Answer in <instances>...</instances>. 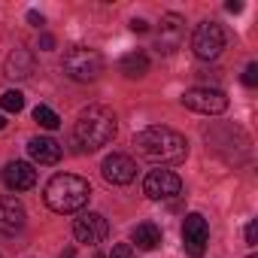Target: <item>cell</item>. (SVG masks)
Returning <instances> with one entry per match:
<instances>
[{"mask_svg":"<svg viewBox=\"0 0 258 258\" xmlns=\"http://www.w3.org/2000/svg\"><path fill=\"white\" fill-rule=\"evenodd\" d=\"M28 22H31L34 28H40V25H43V16H40L37 10H31V13H28Z\"/></svg>","mask_w":258,"mask_h":258,"instance_id":"obj_25","label":"cell"},{"mask_svg":"<svg viewBox=\"0 0 258 258\" xmlns=\"http://www.w3.org/2000/svg\"><path fill=\"white\" fill-rule=\"evenodd\" d=\"M249 258H255V255H249Z\"/></svg>","mask_w":258,"mask_h":258,"instance_id":"obj_30","label":"cell"},{"mask_svg":"<svg viewBox=\"0 0 258 258\" xmlns=\"http://www.w3.org/2000/svg\"><path fill=\"white\" fill-rule=\"evenodd\" d=\"M121 73L127 76V79H140V76H146L149 73V58L143 55V52H131V55H124L121 58Z\"/></svg>","mask_w":258,"mask_h":258,"instance_id":"obj_17","label":"cell"},{"mask_svg":"<svg viewBox=\"0 0 258 258\" xmlns=\"http://www.w3.org/2000/svg\"><path fill=\"white\" fill-rule=\"evenodd\" d=\"M134 149H137V155H143L152 164H179L188 155V140L182 134H176L173 127L152 124L134 137Z\"/></svg>","mask_w":258,"mask_h":258,"instance_id":"obj_1","label":"cell"},{"mask_svg":"<svg viewBox=\"0 0 258 258\" xmlns=\"http://www.w3.org/2000/svg\"><path fill=\"white\" fill-rule=\"evenodd\" d=\"M97 258H106V255H97Z\"/></svg>","mask_w":258,"mask_h":258,"instance_id":"obj_29","label":"cell"},{"mask_svg":"<svg viewBox=\"0 0 258 258\" xmlns=\"http://www.w3.org/2000/svg\"><path fill=\"white\" fill-rule=\"evenodd\" d=\"M25 207L22 201H16L13 195H4L0 198V234H16L25 228Z\"/></svg>","mask_w":258,"mask_h":258,"instance_id":"obj_12","label":"cell"},{"mask_svg":"<svg viewBox=\"0 0 258 258\" xmlns=\"http://www.w3.org/2000/svg\"><path fill=\"white\" fill-rule=\"evenodd\" d=\"M225 49V31L219 22H201L191 34V52L201 61H216Z\"/></svg>","mask_w":258,"mask_h":258,"instance_id":"obj_5","label":"cell"},{"mask_svg":"<svg viewBox=\"0 0 258 258\" xmlns=\"http://www.w3.org/2000/svg\"><path fill=\"white\" fill-rule=\"evenodd\" d=\"M225 10H228V13H243V4H240V0H228Z\"/></svg>","mask_w":258,"mask_h":258,"instance_id":"obj_26","label":"cell"},{"mask_svg":"<svg viewBox=\"0 0 258 258\" xmlns=\"http://www.w3.org/2000/svg\"><path fill=\"white\" fill-rule=\"evenodd\" d=\"M131 237H134V243H137L140 249H155V246H161V228H158L155 222H140Z\"/></svg>","mask_w":258,"mask_h":258,"instance_id":"obj_16","label":"cell"},{"mask_svg":"<svg viewBox=\"0 0 258 258\" xmlns=\"http://www.w3.org/2000/svg\"><path fill=\"white\" fill-rule=\"evenodd\" d=\"M28 152L37 164H58L61 161V146L52 137H34L28 143Z\"/></svg>","mask_w":258,"mask_h":258,"instance_id":"obj_15","label":"cell"},{"mask_svg":"<svg viewBox=\"0 0 258 258\" xmlns=\"http://www.w3.org/2000/svg\"><path fill=\"white\" fill-rule=\"evenodd\" d=\"M34 118H37V121H40L43 127H49V131H55V127L61 124V118H58V112H55V109H49L46 103H40V106L34 109Z\"/></svg>","mask_w":258,"mask_h":258,"instance_id":"obj_19","label":"cell"},{"mask_svg":"<svg viewBox=\"0 0 258 258\" xmlns=\"http://www.w3.org/2000/svg\"><path fill=\"white\" fill-rule=\"evenodd\" d=\"M182 106L195 109V112H204V115H219L228 109V97L222 88H210V85H201V88H188L182 94Z\"/></svg>","mask_w":258,"mask_h":258,"instance_id":"obj_6","label":"cell"},{"mask_svg":"<svg viewBox=\"0 0 258 258\" xmlns=\"http://www.w3.org/2000/svg\"><path fill=\"white\" fill-rule=\"evenodd\" d=\"M109 258H134V246L131 243H115L112 252H109Z\"/></svg>","mask_w":258,"mask_h":258,"instance_id":"obj_20","label":"cell"},{"mask_svg":"<svg viewBox=\"0 0 258 258\" xmlns=\"http://www.w3.org/2000/svg\"><path fill=\"white\" fill-rule=\"evenodd\" d=\"M0 109H7V112H22L25 109V94L22 91H4L0 94Z\"/></svg>","mask_w":258,"mask_h":258,"instance_id":"obj_18","label":"cell"},{"mask_svg":"<svg viewBox=\"0 0 258 258\" xmlns=\"http://www.w3.org/2000/svg\"><path fill=\"white\" fill-rule=\"evenodd\" d=\"M58 258H76V249H73V246H67V249H64Z\"/></svg>","mask_w":258,"mask_h":258,"instance_id":"obj_27","label":"cell"},{"mask_svg":"<svg viewBox=\"0 0 258 258\" xmlns=\"http://www.w3.org/2000/svg\"><path fill=\"white\" fill-rule=\"evenodd\" d=\"M115 137V115L106 106H88L79 112L76 124H73V140L79 143V149L94 152L100 146H106Z\"/></svg>","mask_w":258,"mask_h":258,"instance_id":"obj_2","label":"cell"},{"mask_svg":"<svg viewBox=\"0 0 258 258\" xmlns=\"http://www.w3.org/2000/svg\"><path fill=\"white\" fill-rule=\"evenodd\" d=\"M43 198H46V207L55 213H79L91 198V185H88V179H82L76 173H58L49 179Z\"/></svg>","mask_w":258,"mask_h":258,"instance_id":"obj_3","label":"cell"},{"mask_svg":"<svg viewBox=\"0 0 258 258\" xmlns=\"http://www.w3.org/2000/svg\"><path fill=\"white\" fill-rule=\"evenodd\" d=\"M131 31H134V34H146V31H149V25H146L143 19H134V22H131Z\"/></svg>","mask_w":258,"mask_h":258,"instance_id":"obj_24","label":"cell"},{"mask_svg":"<svg viewBox=\"0 0 258 258\" xmlns=\"http://www.w3.org/2000/svg\"><path fill=\"white\" fill-rule=\"evenodd\" d=\"M182 37H185V19L176 16V13H167L158 25V52L170 55L182 46Z\"/></svg>","mask_w":258,"mask_h":258,"instance_id":"obj_11","label":"cell"},{"mask_svg":"<svg viewBox=\"0 0 258 258\" xmlns=\"http://www.w3.org/2000/svg\"><path fill=\"white\" fill-rule=\"evenodd\" d=\"M4 73L10 76V79H16V82H22V79H28L31 73H34V55L28 52V49H13L10 55H7V61H4Z\"/></svg>","mask_w":258,"mask_h":258,"instance_id":"obj_14","label":"cell"},{"mask_svg":"<svg viewBox=\"0 0 258 258\" xmlns=\"http://www.w3.org/2000/svg\"><path fill=\"white\" fill-rule=\"evenodd\" d=\"M4 182L10 191H28L37 185V170L28 161H10L4 170Z\"/></svg>","mask_w":258,"mask_h":258,"instance_id":"obj_13","label":"cell"},{"mask_svg":"<svg viewBox=\"0 0 258 258\" xmlns=\"http://www.w3.org/2000/svg\"><path fill=\"white\" fill-rule=\"evenodd\" d=\"M40 49H43V52H52V49H55V37H52V34H43V37H40Z\"/></svg>","mask_w":258,"mask_h":258,"instance_id":"obj_23","label":"cell"},{"mask_svg":"<svg viewBox=\"0 0 258 258\" xmlns=\"http://www.w3.org/2000/svg\"><path fill=\"white\" fill-rule=\"evenodd\" d=\"M61 67L73 82H94L103 70V55L88 46H73V49H67Z\"/></svg>","mask_w":258,"mask_h":258,"instance_id":"obj_4","label":"cell"},{"mask_svg":"<svg viewBox=\"0 0 258 258\" xmlns=\"http://www.w3.org/2000/svg\"><path fill=\"white\" fill-rule=\"evenodd\" d=\"M106 234H109V222H106L100 213H85V216H79V219L73 222V237H76L79 243L94 246V243H103Z\"/></svg>","mask_w":258,"mask_h":258,"instance_id":"obj_10","label":"cell"},{"mask_svg":"<svg viewBox=\"0 0 258 258\" xmlns=\"http://www.w3.org/2000/svg\"><path fill=\"white\" fill-rule=\"evenodd\" d=\"M243 85H249V88L258 85V64H249V67L243 70Z\"/></svg>","mask_w":258,"mask_h":258,"instance_id":"obj_21","label":"cell"},{"mask_svg":"<svg viewBox=\"0 0 258 258\" xmlns=\"http://www.w3.org/2000/svg\"><path fill=\"white\" fill-rule=\"evenodd\" d=\"M246 243H249V246H255V243H258V225H255V222H249V225H246Z\"/></svg>","mask_w":258,"mask_h":258,"instance_id":"obj_22","label":"cell"},{"mask_svg":"<svg viewBox=\"0 0 258 258\" xmlns=\"http://www.w3.org/2000/svg\"><path fill=\"white\" fill-rule=\"evenodd\" d=\"M207 243H210V225L201 213H188L185 216V225H182V246L191 258H201L207 252Z\"/></svg>","mask_w":258,"mask_h":258,"instance_id":"obj_7","label":"cell"},{"mask_svg":"<svg viewBox=\"0 0 258 258\" xmlns=\"http://www.w3.org/2000/svg\"><path fill=\"white\" fill-rule=\"evenodd\" d=\"M100 173H103V179L109 185H127V182L137 176V164H134V158H127L121 152H112V155L103 158Z\"/></svg>","mask_w":258,"mask_h":258,"instance_id":"obj_9","label":"cell"},{"mask_svg":"<svg viewBox=\"0 0 258 258\" xmlns=\"http://www.w3.org/2000/svg\"><path fill=\"white\" fill-rule=\"evenodd\" d=\"M4 127H7V118H4V115H0V131H4Z\"/></svg>","mask_w":258,"mask_h":258,"instance_id":"obj_28","label":"cell"},{"mask_svg":"<svg viewBox=\"0 0 258 258\" xmlns=\"http://www.w3.org/2000/svg\"><path fill=\"white\" fill-rule=\"evenodd\" d=\"M143 191L152 201H167V198H176L182 191V179L173 170H149L143 179Z\"/></svg>","mask_w":258,"mask_h":258,"instance_id":"obj_8","label":"cell"}]
</instances>
